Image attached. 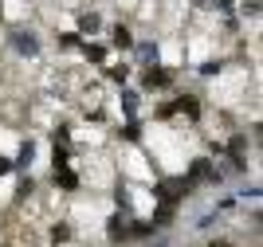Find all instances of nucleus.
I'll use <instances>...</instances> for the list:
<instances>
[{"mask_svg": "<svg viewBox=\"0 0 263 247\" xmlns=\"http://www.w3.org/2000/svg\"><path fill=\"white\" fill-rule=\"evenodd\" d=\"M16 51H24V55H35V40H32V35H16Z\"/></svg>", "mask_w": 263, "mask_h": 247, "instance_id": "nucleus-1", "label": "nucleus"}, {"mask_svg": "<svg viewBox=\"0 0 263 247\" xmlns=\"http://www.w3.org/2000/svg\"><path fill=\"white\" fill-rule=\"evenodd\" d=\"M79 28H83V32H99V16H83V20H79Z\"/></svg>", "mask_w": 263, "mask_h": 247, "instance_id": "nucleus-2", "label": "nucleus"}, {"mask_svg": "<svg viewBox=\"0 0 263 247\" xmlns=\"http://www.w3.org/2000/svg\"><path fill=\"white\" fill-rule=\"evenodd\" d=\"M138 55H142L145 63H149V59H154V63H157V47H149V43H142V47H138Z\"/></svg>", "mask_w": 263, "mask_h": 247, "instance_id": "nucleus-3", "label": "nucleus"}, {"mask_svg": "<svg viewBox=\"0 0 263 247\" xmlns=\"http://www.w3.org/2000/svg\"><path fill=\"white\" fill-rule=\"evenodd\" d=\"M110 236L122 239V236H126V224H122V220H110Z\"/></svg>", "mask_w": 263, "mask_h": 247, "instance_id": "nucleus-4", "label": "nucleus"}, {"mask_svg": "<svg viewBox=\"0 0 263 247\" xmlns=\"http://www.w3.org/2000/svg\"><path fill=\"white\" fill-rule=\"evenodd\" d=\"M32 153H35V145H32V141H24V149H20V165L32 161Z\"/></svg>", "mask_w": 263, "mask_h": 247, "instance_id": "nucleus-5", "label": "nucleus"}, {"mask_svg": "<svg viewBox=\"0 0 263 247\" xmlns=\"http://www.w3.org/2000/svg\"><path fill=\"white\" fill-rule=\"evenodd\" d=\"M114 43H118V47H130V35H126V28H118V32H114Z\"/></svg>", "mask_w": 263, "mask_h": 247, "instance_id": "nucleus-6", "label": "nucleus"}, {"mask_svg": "<svg viewBox=\"0 0 263 247\" xmlns=\"http://www.w3.org/2000/svg\"><path fill=\"white\" fill-rule=\"evenodd\" d=\"M0 173H8V161H0Z\"/></svg>", "mask_w": 263, "mask_h": 247, "instance_id": "nucleus-7", "label": "nucleus"}, {"mask_svg": "<svg viewBox=\"0 0 263 247\" xmlns=\"http://www.w3.org/2000/svg\"><path fill=\"white\" fill-rule=\"evenodd\" d=\"M212 247H228V243H212Z\"/></svg>", "mask_w": 263, "mask_h": 247, "instance_id": "nucleus-8", "label": "nucleus"}, {"mask_svg": "<svg viewBox=\"0 0 263 247\" xmlns=\"http://www.w3.org/2000/svg\"><path fill=\"white\" fill-rule=\"evenodd\" d=\"M157 247H169V243H157Z\"/></svg>", "mask_w": 263, "mask_h": 247, "instance_id": "nucleus-9", "label": "nucleus"}]
</instances>
